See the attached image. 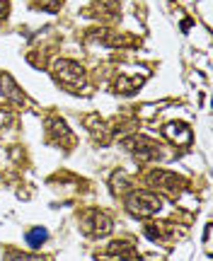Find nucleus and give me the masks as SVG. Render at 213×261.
I'll return each mask as SVG.
<instances>
[{"mask_svg":"<svg viewBox=\"0 0 213 261\" xmlns=\"http://www.w3.org/2000/svg\"><path fill=\"white\" fill-rule=\"evenodd\" d=\"M131 213L140 215V218H148V215H155L162 208V201L158 196L148 194V191H138V194H131L129 201H126Z\"/></svg>","mask_w":213,"mask_h":261,"instance_id":"nucleus-1","label":"nucleus"},{"mask_svg":"<svg viewBox=\"0 0 213 261\" xmlns=\"http://www.w3.org/2000/svg\"><path fill=\"white\" fill-rule=\"evenodd\" d=\"M54 75L63 85H70V87H78V85L85 83L83 65H78L75 61H65V58H58L54 63Z\"/></svg>","mask_w":213,"mask_h":261,"instance_id":"nucleus-2","label":"nucleus"},{"mask_svg":"<svg viewBox=\"0 0 213 261\" xmlns=\"http://www.w3.org/2000/svg\"><path fill=\"white\" fill-rule=\"evenodd\" d=\"M83 225H85V230L90 234H107V232H111V220H109V215H104V213H100V211H90V213L85 215V220H83Z\"/></svg>","mask_w":213,"mask_h":261,"instance_id":"nucleus-3","label":"nucleus"},{"mask_svg":"<svg viewBox=\"0 0 213 261\" xmlns=\"http://www.w3.org/2000/svg\"><path fill=\"white\" fill-rule=\"evenodd\" d=\"M0 94H3L5 99H10V102H15V104H25V102H27L25 92L19 90L17 83H15V80H12L8 73L0 75Z\"/></svg>","mask_w":213,"mask_h":261,"instance_id":"nucleus-4","label":"nucleus"},{"mask_svg":"<svg viewBox=\"0 0 213 261\" xmlns=\"http://www.w3.org/2000/svg\"><path fill=\"white\" fill-rule=\"evenodd\" d=\"M165 138H170L172 143H177V145H186L189 140H192V130H189V126H184V123H167L165 126Z\"/></svg>","mask_w":213,"mask_h":261,"instance_id":"nucleus-5","label":"nucleus"},{"mask_svg":"<svg viewBox=\"0 0 213 261\" xmlns=\"http://www.w3.org/2000/svg\"><path fill=\"white\" fill-rule=\"evenodd\" d=\"M153 181L162 187L165 191H179L177 187H182V179H177L175 174H167V172H160V174H153Z\"/></svg>","mask_w":213,"mask_h":261,"instance_id":"nucleus-6","label":"nucleus"},{"mask_svg":"<svg viewBox=\"0 0 213 261\" xmlns=\"http://www.w3.org/2000/svg\"><path fill=\"white\" fill-rule=\"evenodd\" d=\"M143 80H146L143 75H136V77L124 75V77H119V80H116V90H119L121 94H131L136 87H140V85H143Z\"/></svg>","mask_w":213,"mask_h":261,"instance_id":"nucleus-7","label":"nucleus"},{"mask_svg":"<svg viewBox=\"0 0 213 261\" xmlns=\"http://www.w3.org/2000/svg\"><path fill=\"white\" fill-rule=\"evenodd\" d=\"M46 237H49V232L44 230V227H34V230H29L27 232V244L29 247H41V244L46 242Z\"/></svg>","mask_w":213,"mask_h":261,"instance_id":"nucleus-8","label":"nucleus"},{"mask_svg":"<svg viewBox=\"0 0 213 261\" xmlns=\"http://www.w3.org/2000/svg\"><path fill=\"white\" fill-rule=\"evenodd\" d=\"M49 126H51V133H54V136H68V126H65L63 121L51 119V121H49Z\"/></svg>","mask_w":213,"mask_h":261,"instance_id":"nucleus-9","label":"nucleus"},{"mask_svg":"<svg viewBox=\"0 0 213 261\" xmlns=\"http://www.w3.org/2000/svg\"><path fill=\"white\" fill-rule=\"evenodd\" d=\"M10 261H46V259H41V256H25V254H22V256H12V259Z\"/></svg>","mask_w":213,"mask_h":261,"instance_id":"nucleus-10","label":"nucleus"},{"mask_svg":"<svg viewBox=\"0 0 213 261\" xmlns=\"http://www.w3.org/2000/svg\"><path fill=\"white\" fill-rule=\"evenodd\" d=\"M5 15H8V3L0 0V17H5Z\"/></svg>","mask_w":213,"mask_h":261,"instance_id":"nucleus-11","label":"nucleus"}]
</instances>
